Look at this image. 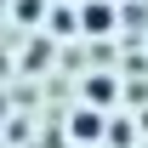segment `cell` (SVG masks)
Listing matches in <instances>:
<instances>
[{"mask_svg": "<svg viewBox=\"0 0 148 148\" xmlns=\"http://www.w3.org/2000/svg\"><path fill=\"white\" fill-rule=\"evenodd\" d=\"M97 131H103L97 114H74V137H80V143H97Z\"/></svg>", "mask_w": 148, "mask_h": 148, "instance_id": "2", "label": "cell"}, {"mask_svg": "<svg viewBox=\"0 0 148 148\" xmlns=\"http://www.w3.org/2000/svg\"><path fill=\"white\" fill-rule=\"evenodd\" d=\"M108 91H114L108 80H91V86H86V97H91V103H108Z\"/></svg>", "mask_w": 148, "mask_h": 148, "instance_id": "3", "label": "cell"}, {"mask_svg": "<svg viewBox=\"0 0 148 148\" xmlns=\"http://www.w3.org/2000/svg\"><path fill=\"white\" fill-rule=\"evenodd\" d=\"M80 23H86V34H108V29H114V12H108V6H86Z\"/></svg>", "mask_w": 148, "mask_h": 148, "instance_id": "1", "label": "cell"}]
</instances>
